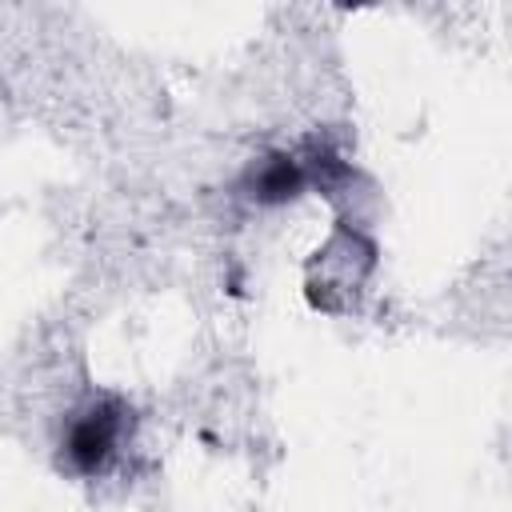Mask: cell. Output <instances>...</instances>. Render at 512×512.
<instances>
[{"mask_svg": "<svg viewBox=\"0 0 512 512\" xmlns=\"http://www.w3.org/2000/svg\"><path fill=\"white\" fill-rule=\"evenodd\" d=\"M128 420H132V412L116 396H100V400L84 404L80 412H72V420L64 428L60 460L76 476H100L112 464V456L128 432Z\"/></svg>", "mask_w": 512, "mask_h": 512, "instance_id": "6da1fadb", "label": "cell"}, {"mask_svg": "<svg viewBox=\"0 0 512 512\" xmlns=\"http://www.w3.org/2000/svg\"><path fill=\"white\" fill-rule=\"evenodd\" d=\"M308 184H312V160H300L296 152H284V148L264 152L260 160H252L244 180H240L244 196L252 204H268V208L296 200Z\"/></svg>", "mask_w": 512, "mask_h": 512, "instance_id": "7a4b0ae2", "label": "cell"}]
</instances>
